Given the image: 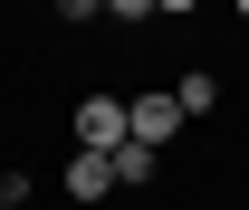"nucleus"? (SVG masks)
I'll return each instance as SVG.
<instances>
[{"label":"nucleus","mask_w":249,"mask_h":210,"mask_svg":"<svg viewBox=\"0 0 249 210\" xmlns=\"http://www.w3.org/2000/svg\"><path fill=\"white\" fill-rule=\"evenodd\" d=\"M182 124H192V115L173 105V86H154V96H134V105H124V134H134V144H154V153L173 144Z\"/></svg>","instance_id":"1"},{"label":"nucleus","mask_w":249,"mask_h":210,"mask_svg":"<svg viewBox=\"0 0 249 210\" xmlns=\"http://www.w3.org/2000/svg\"><path fill=\"white\" fill-rule=\"evenodd\" d=\"M124 144V96H87L77 105V153H115Z\"/></svg>","instance_id":"2"},{"label":"nucleus","mask_w":249,"mask_h":210,"mask_svg":"<svg viewBox=\"0 0 249 210\" xmlns=\"http://www.w3.org/2000/svg\"><path fill=\"white\" fill-rule=\"evenodd\" d=\"M67 191H77V201H106V191H115V153H77V162H67Z\"/></svg>","instance_id":"3"},{"label":"nucleus","mask_w":249,"mask_h":210,"mask_svg":"<svg viewBox=\"0 0 249 210\" xmlns=\"http://www.w3.org/2000/svg\"><path fill=\"white\" fill-rule=\"evenodd\" d=\"M154 172H163V153L124 134V144H115V191H134V181H154Z\"/></svg>","instance_id":"4"},{"label":"nucleus","mask_w":249,"mask_h":210,"mask_svg":"<svg viewBox=\"0 0 249 210\" xmlns=\"http://www.w3.org/2000/svg\"><path fill=\"white\" fill-rule=\"evenodd\" d=\"M173 105H182V115L201 124V115H211V105H220V77H211V67H192L182 86H173Z\"/></svg>","instance_id":"5"},{"label":"nucleus","mask_w":249,"mask_h":210,"mask_svg":"<svg viewBox=\"0 0 249 210\" xmlns=\"http://www.w3.org/2000/svg\"><path fill=\"white\" fill-rule=\"evenodd\" d=\"M106 10H115L124 29H134V19H154V0H106Z\"/></svg>","instance_id":"6"},{"label":"nucleus","mask_w":249,"mask_h":210,"mask_svg":"<svg viewBox=\"0 0 249 210\" xmlns=\"http://www.w3.org/2000/svg\"><path fill=\"white\" fill-rule=\"evenodd\" d=\"M48 10H58V19H96L106 0H48Z\"/></svg>","instance_id":"7"},{"label":"nucleus","mask_w":249,"mask_h":210,"mask_svg":"<svg viewBox=\"0 0 249 210\" xmlns=\"http://www.w3.org/2000/svg\"><path fill=\"white\" fill-rule=\"evenodd\" d=\"M154 10H173V19H182V10H201V0H154Z\"/></svg>","instance_id":"8"},{"label":"nucleus","mask_w":249,"mask_h":210,"mask_svg":"<svg viewBox=\"0 0 249 210\" xmlns=\"http://www.w3.org/2000/svg\"><path fill=\"white\" fill-rule=\"evenodd\" d=\"M240 19H249V0H240Z\"/></svg>","instance_id":"9"}]
</instances>
